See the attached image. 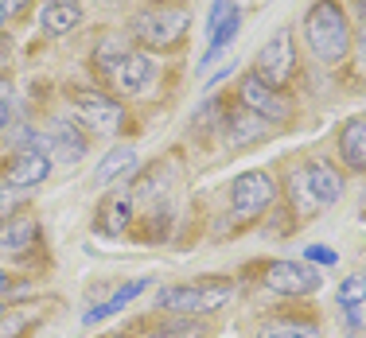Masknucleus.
Masks as SVG:
<instances>
[{
    "mask_svg": "<svg viewBox=\"0 0 366 338\" xmlns=\"http://www.w3.org/2000/svg\"><path fill=\"white\" fill-rule=\"evenodd\" d=\"M129 225H133V198H129V195L106 198L102 210H98V230L106 233V237H121Z\"/></svg>",
    "mask_w": 366,
    "mask_h": 338,
    "instance_id": "f3484780",
    "label": "nucleus"
},
{
    "mask_svg": "<svg viewBox=\"0 0 366 338\" xmlns=\"http://www.w3.org/2000/svg\"><path fill=\"white\" fill-rule=\"evenodd\" d=\"M47 175H51V155H47V152H20V155H16V160L4 168V183L24 187V190L39 187Z\"/></svg>",
    "mask_w": 366,
    "mask_h": 338,
    "instance_id": "9b49d317",
    "label": "nucleus"
},
{
    "mask_svg": "<svg viewBox=\"0 0 366 338\" xmlns=\"http://www.w3.org/2000/svg\"><path fill=\"white\" fill-rule=\"evenodd\" d=\"M0 315H4V307H0Z\"/></svg>",
    "mask_w": 366,
    "mask_h": 338,
    "instance_id": "e433bc0d",
    "label": "nucleus"
},
{
    "mask_svg": "<svg viewBox=\"0 0 366 338\" xmlns=\"http://www.w3.org/2000/svg\"><path fill=\"white\" fill-rule=\"evenodd\" d=\"M304 39L320 63H343L351 55V24L339 0H316L304 16Z\"/></svg>",
    "mask_w": 366,
    "mask_h": 338,
    "instance_id": "f257e3e1",
    "label": "nucleus"
},
{
    "mask_svg": "<svg viewBox=\"0 0 366 338\" xmlns=\"http://www.w3.org/2000/svg\"><path fill=\"white\" fill-rule=\"evenodd\" d=\"M273 198H277V183L265 171H246V175H238L230 187V206H234L238 218H261V214L273 206Z\"/></svg>",
    "mask_w": 366,
    "mask_h": 338,
    "instance_id": "39448f33",
    "label": "nucleus"
},
{
    "mask_svg": "<svg viewBox=\"0 0 366 338\" xmlns=\"http://www.w3.org/2000/svg\"><path fill=\"white\" fill-rule=\"evenodd\" d=\"M12 0H0V28H4V20H8V16H12Z\"/></svg>",
    "mask_w": 366,
    "mask_h": 338,
    "instance_id": "c756f323",
    "label": "nucleus"
},
{
    "mask_svg": "<svg viewBox=\"0 0 366 338\" xmlns=\"http://www.w3.org/2000/svg\"><path fill=\"white\" fill-rule=\"evenodd\" d=\"M230 303V284H176V288H160L156 307L172 311V315H211Z\"/></svg>",
    "mask_w": 366,
    "mask_h": 338,
    "instance_id": "20e7f679",
    "label": "nucleus"
},
{
    "mask_svg": "<svg viewBox=\"0 0 366 338\" xmlns=\"http://www.w3.org/2000/svg\"><path fill=\"white\" fill-rule=\"evenodd\" d=\"M8 284H12V276H8L4 268H0V296H4V292H8Z\"/></svg>",
    "mask_w": 366,
    "mask_h": 338,
    "instance_id": "473e14b6",
    "label": "nucleus"
},
{
    "mask_svg": "<svg viewBox=\"0 0 366 338\" xmlns=\"http://www.w3.org/2000/svg\"><path fill=\"white\" fill-rule=\"evenodd\" d=\"M28 203V190L24 187H12V183H0V222L4 218H12L20 206Z\"/></svg>",
    "mask_w": 366,
    "mask_h": 338,
    "instance_id": "393cba45",
    "label": "nucleus"
},
{
    "mask_svg": "<svg viewBox=\"0 0 366 338\" xmlns=\"http://www.w3.org/2000/svg\"><path fill=\"white\" fill-rule=\"evenodd\" d=\"M47 152H55L59 163H82L86 160V136L82 128H74L71 121H55L47 136Z\"/></svg>",
    "mask_w": 366,
    "mask_h": 338,
    "instance_id": "ddd939ff",
    "label": "nucleus"
},
{
    "mask_svg": "<svg viewBox=\"0 0 366 338\" xmlns=\"http://www.w3.org/2000/svg\"><path fill=\"white\" fill-rule=\"evenodd\" d=\"M148 288V276H141V280H129V284H121L117 288V296H113L109 303H102V307H94L90 315H86V323H98V319H106V315H113V311H121L125 303H133L141 292Z\"/></svg>",
    "mask_w": 366,
    "mask_h": 338,
    "instance_id": "412c9836",
    "label": "nucleus"
},
{
    "mask_svg": "<svg viewBox=\"0 0 366 338\" xmlns=\"http://www.w3.org/2000/svg\"><path fill=\"white\" fill-rule=\"evenodd\" d=\"M261 82H269L273 90L289 86V78L296 74V43L289 31H277L265 47L257 51V71H254Z\"/></svg>",
    "mask_w": 366,
    "mask_h": 338,
    "instance_id": "0eeeda50",
    "label": "nucleus"
},
{
    "mask_svg": "<svg viewBox=\"0 0 366 338\" xmlns=\"http://www.w3.org/2000/svg\"><path fill=\"white\" fill-rule=\"evenodd\" d=\"M39 237V222L28 214H12L0 222V253H28Z\"/></svg>",
    "mask_w": 366,
    "mask_h": 338,
    "instance_id": "4468645a",
    "label": "nucleus"
},
{
    "mask_svg": "<svg viewBox=\"0 0 366 338\" xmlns=\"http://www.w3.org/2000/svg\"><path fill=\"white\" fill-rule=\"evenodd\" d=\"M71 109L82 125L90 128H121L125 125V109L117 98H109L106 90H71Z\"/></svg>",
    "mask_w": 366,
    "mask_h": 338,
    "instance_id": "6e6552de",
    "label": "nucleus"
},
{
    "mask_svg": "<svg viewBox=\"0 0 366 338\" xmlns=\"http://www.w3.org/2000/svg\"><path fill=\"white\" fill-rule=\"evenodd\" d=\"M339 160L351 171H366V117H355L339 128Z\"/></svg>",
    "mask_w": 366,
    "mask_h": 338,
    "instance_id": "2eb2a0df",
    "label": "nucleus"
},
{
    "mask_svg": "<svg viewBox=\"0 0 366 338\" xmlns=\"http://www.w3.org/2000/svg\"><path fill=\"white\" fill-rule=\"evenodd\" d=\"M156 4H172V8H179V4H183V0H156Z\"/></svg>",
    "mask_w": 366,
    "mask_h": 338,
    "instance_id": "72a5a7b5",
    "label": "nucleus"
},
{
    "mask_svg": "<svg viewBox=\"0 0 366 338\" xmlns=\"http://www.w3.org/2000/svg\"><path fill=\"white\" fill-rule=\"evenodd\" d=\"M300 171H304V183H308L320 210H324V206H335L339 198H343V175H339L327 160H308Z\"/></svg>",
    "mask_w": 366,
    "mask_h": 338,
    "instance_id": "9d476101",
    "label": "nucleus"
},
{
    "mask_svg": "<svg viewBox=\"0 0 366 338\" xmlns=\"http://www.w3.org/2000/svg\"><path fill=\"white\" fill-rule=\"evenodd\" d=\"M152 338H203V331L191 323H176V327H160V331H152Z\"/></svg>",
    "mask_w": 366,
    "mask_h": 338,
    "instance_id": "a878e982",
    "label": "nucleus"
},
{
    "mask_svg": "<svg viewBox=\"0 0 366 338\" xmlns=\"http://www.w3.org/2000/svg\"><path fill=\"white\" fill-rule=\"evenodd\" d=\"M94 66L109 82V90L117 93H144L156 78L152 58L141 55V51H125L121 43H106V47L94 51Z\"/></svg>",
    "mask_w": 366,
    "mask_h": 338,
    "instance_id": "f03ea898",
    "label": "nucleus"
},
{
    "mask_svg": "<svg viewBox=\"0 0 366 338\" xmlns=\"http://www.w3.org/2000/svg\"><path fill=\"white\" fill-rule=\"evenodd\" d=\"M265 133H269V121H261L257 113H249L246 106L226 113V140H230L234 148H246V144L265 140Z\"/></svg>",
    "mask_w": 366,
    "mask_h": 338,
    "instance_id": "f8f14e48",
    "label": "nucleus"
},
{
    "mask_svg": "<svg viewBox=\"0 0 366 338\" xmlns=\"http://www.w3.org/2000/svg\"><path fill=\"white\" fill-rule=\"evenodd\" d=\"M359 12H362V24H366V0H362V4H359Z\"/></svg>",
    "mask_w": 366,
    "mask_h": 338,
    "instance_id": "f704fd0d",
    "label": "nucleus"
},
{
    "mask_svg": "<svg viewBox=\"0 0 366 338\" xmlns=\"http://www.w3.org/2000/svg\"><path fill=\"white\" fill-rule=\"evenodd\" d=\"M238 101H242L249 113H257L261 121H269V125H281V121L292 117L289 98H285L281 90H273L269 82H261L257 74H246V78L238 82Z\"/></svg>",
    "mask_w": 366,
    "mask_h": 338,
    "instance_id": "423d86ee",
    "label": "nucleus"
},
{
    "mask_svg": "<svg viewBox=\"0 0 366 338\" xmlns=\"http://www.w3.org/2000/svg\"><path fill=\"white\" fill-rule=\"evenodd\" d=\"M289 195H292V203H296V210L308 218V214H316L320 206H316V198H312V190H308V183H304V171L296 168L292 175H289Z\"/></svg>",
    "mask_w": 366,
    "mask_h": 338,
    "instance_id": "5701e85b",
    "label": "nucleus"
},
{
    "mask_svg": "<svg viewBox=\"0 0 366 338\" xmlns=\"http://www.w3.org/2000/svg\"><path fill=\"white\" fill-rule=\"evenodd\" d=\"M230 71H234V63H226L219 74H211V78H207V90H211V86H219V82H226V74H230Z\"/></svg>",
    "mask_w": 366,
    "mask_h": 338,
    "instance_id": "c85d7f7f",
    "label": "nucleus"
},
{
    "mask_svg": "<svg viewBox=\"0 0 366 338\" xmlns=\"http://www.w3.org/2000/svg\"><path fill=\"white\" fill-rule=\"evenodd\" d=\"M351 338H362V334H351Z\"/></svg>",
    "mask_w": 366,
    "mask_h": 338,
    "instance_id": "c9c22d12",
    "label": "nucleus"
},
{
    "mask_svg": "<svg viewBox=\"0 0 366 338\" xmlns=\"http://www.w3.org/2000/svg\"><path fill=\"white\" fill-rule=\"evenodd\" d=\"M366 303V276H347L339 284V307H362Z\"/></svg>",
    "mask_w": 366,
    "mask_h": 338,
    "instance_id": "b1692460",
    "label": "nucleus"
},
{
    "mask_svg": "<svg viewBox=\"0 0 366 338\" xmlns=\"http://www.w3.org/2000/svg\"><path fill=\"white\" fill-rule=\"evenodd\" d=\"M133 168H137V152L125 148V144H117V148H109L106 155H102V163H98V171H94V179H98L102 187H109L117 175H125V171H133Z\"/></svg>",
    "mask_w": 366,
    "mask_h": 338,
    "instance_id": "6ab92c4d",
    "label": "nucleus"
},
{
    "mask_svg": "<svg viewBox=\"0 0 366 338\" xmlns=\"http://www.w3.org/2000/svg\"><path fill=\"white\" fill-rule=\"evenodd\" d=\"M257 338H320V327L308 319H261Z\"/></svg>",
    "mask_w": 366,
    "mask_h": 338,
    "instance_id": "a211bd4d",
    "label": "nucleus"
},
{
    "mask_svg": "<svg viewBox=\"0 0 366 338\" xmlns=\"http://www.w3.org/2000/svg\"><path fill=\"white\" fill-rule=\"evenodd\" d=\"M359 58H362V63H366V24H362V28H359Z\"/></svg>",
    "mask_w": 366,
    "mask_h": 338,
    "instance_id": "2f4dec72",
    "label": "nucleus"
},
{
    "mask_svg": "<svg viewBox=\"0 0 366 338\" xmlns=\"http://www.w3.org/2000/svg\"><path fill=\"white\" fill-rule=\"evenodd\" d=\"M8 121H12V109H8V101H4V98H0V128H4V125H8Z\"/></svg>",
    "mask_w": 366,
    "mask_h": 338,
    "instance_id": "7c9ffc66",
    "label": "nucleus"
},
{
    "mask_svg": "<svg viewBox=\"0 0 366 338\" xmlns=\"http://www.w3.org/2000/svg\"><path fill=\"white\" fill-rule=\"evenodd\" d=\"M230 12H234V0H214V4H211V20H207L211 28H207V31L214 36V31L226 24V16H230Z\"/></svg>",
    "mask_w": 366,
    "mask_h": 338,
    "instance_id": "bb28decb",
    "label": "nucleus"
},
{
    "mask_svg": "<svg viewBox=\"0 0 366 338\" xmlns=\"http://www.w3.org/2000/svg\"><path fill=\"white\" fill-rule=\"evenodd\" d=\"M39 24L47 36H66L82 24V4L78 0H47L39 8Z\"/></svg>",
    "mask_w": 366,
    "mask_h": 338,
    "instance_id": "dca6fc26",
    "label": "nucleus"
},
{
    "mask_svg": "<svg viewBox=\"0 0 366 338\" xmlns=\"http://www.w3.org/2000/svg\"><path fill=\"white\" fill-rule=\"evenodd\" d=\"M261 280H265V288L281 292V296H312V292H320L324 276L300 261H273V265H265Z\"/></svg>",
    "mask_w": 366,
    "mask_h": 338,
    "instance_id": "1a4fd4ad",
    "label": "nucleus"
},
{
    "mask_svg": "<svg viewBox=\"0 0 366 338\" xmlns=\"http://www.w3.org/2000/svg\"><path fill=\"white\" fill-rule=\"evenodd\" d=\"M39 319V307H8V315H0V338H24Z\"/></svg>",
    "mask_w": 366,
    "mask_h": 338,
    "instance_id": "aec40b11",
    "label": "nucleus"
},
{
    "mask_svg": "<svg viewBox=\"0 0 366 338\" xmlns=\"http://www.w3.org/2000/svg\"><path fill=\"white\" fill-rule=\"evenodd\" d=\"M308 261H316V265H335L339 257L331 253V249H324V245H308Z\"/></svg>",
    "mask_w": 366,
    "mask_h": 338,
    "instance_id": "cd10ccee",
    "label": "nucleus"
},
{
    "mask_svg": "<svg viewBox=\"0 0 366 338\" xmlns=\"http://www.w3.org/2000/svg\"><path fill=\"white\" fill-rule=\"evenodd\" d=\"M238 28H242V16H238V12H230V16H226V24H222V28L211 36V47H207V55L199 58V66H203V71H207V66H211L214 58L222 55L226 47H230L234 39H238Z\"/></svg>",
    "mask_w": 366,
    "mask_h": 338,
    "instance_id": "4be33fe9",
    "label": "nucleus"
},
{
    "mask_svg": "<svg viewBox=\"0 0 366 338\" xmlns=\"http://www.w3.org/2000/svg\"><path fill=\"white\" fill-rule=\"evenodd\" d=\"M187 12L183 8H172V4H156V8H144V12L133 16L129 31L141 47H152V51H168L187 36Z\"/></svg>",
    "mask_w": 366,
    "mask_h": 338,
    "instance_id": "7ed1b4c3",
    "label": "nucleus"
}]
</instances>
